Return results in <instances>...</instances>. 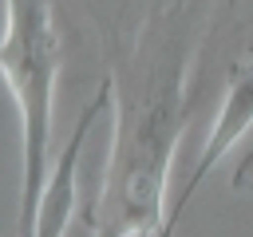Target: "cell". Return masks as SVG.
Returning a JSON list of instances; mask_svg holds the SVG:
<instances>
[{"label":"cell","mask_w":253,"mask_h":237,"mask_svg":"<svg viewBox=\"0 0 253 237\" xmlns=\"http://www.w3.org/2000/svg\"><path fill=\"white\" fill-rule=\"evenodd\" d=\"M182 83H186V24L158 20V43L150 24L138 32L134 79L119 103L115 150L103 186V201L87 213L99 237H158L162 186L170 150L182 126Z\"/></svg>","instance_id":"obj_1"},{"label":"cell","mask_w":253,"mask_h":237,"mask_svg":"<svg viewBox=\"0 0 253 237\" xmlns=\"http://www.w3.org/2000/svg\"><path fill=\"white\" fill-rule=\"evenodd\" d=\"M0 79L8 83L24 126V190H20V237H36L40 201L51 162V99L63 59L51 0H4Z\"/></svg>","instance_id":"obj_2"},{"label":"cell","mask_w":253,"mask_h":237,"mask_svg":"<svg viewBox=\"0 0 253 237\" xmlns=\"http://www.w3.org/2000/svg\"><path fill=\"white\" fill-rule=\"evenodd\" d=\"M249 126H253V51L241 55V59L229 67V87H225V99H221L217 122H213V130H210V138H206V146H202V154H198L190 178L182 182V190H178V198H174V209L166 213L158 237H174V229H178V221H182L190 198H194L198 186L206 182V174L221 162V154H225V150H229Z\"/></svg>","instance_id":"obj_3"},{"label":"cell","mask_w":253,"mask_h":237,"mask_svg":"<svg viewBox=\"0 0 253 237\" xmlns=\"http://www.w3.org/2000/svg\"><path fill=\"white\" fill-rule=\"evenodd\" d=\"M111 91H115V79H107V83L99 87L95 103L79 115V122H75V130H71V138H67V146H63V154H59V162H55V174H51V182H47V190H43L40 217H36V237H63V225H67L71 205H75V162H79V150H83V142H87L91 122L107 111Z\"/></svg>","instance_id":"obj_4"},{"label":"cell","mask_w":253,"mask_h":237,"mask_svg":"<svg viewBox=\"0 0 253 237\" xmlns=\"http://www.w3.org/2000/svg\"><path fill=\"white\" fill-rule=\"evenodd\" d=\"M233 190H253V146L245 150V158L233 170Z\"/></svg>","instance_id":"obj_5"}]
</instances>
